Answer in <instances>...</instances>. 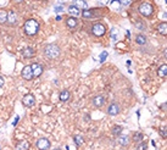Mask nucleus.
I'll list each match as a JSON object with an SVG mask.
<instances>
[{
    "label": "nucleus",
    "instance_id": "obj_1",
    "mask_svg": "<svg viewBox=\"0 0 167 150\" xmlns=\"http://www.w3.org/2000/svg\"><path fill=\"white\" fill-rule=\"evenodd\" d=\"M23 28H25V32H26L27 36H35L39 31V22L33 20V18L27 20Z\"/></svg>",
    "mask_w": 167,
    "mask_h": 150
},
{
    "label": "nucleus",
    "instance_id": "obj_2",
    "mask_svg": "<svg viewBox=\"0 0 167 150\" xmlns=\"http://www.w3.org/2000/svg\"><path fill=\"white\" fill-rule=\"evenodd\" d=\"M61 54V50L56 44H48L45 48H44V55L48 57V59H57Z\"/></svg>",
    "mask_w": 167,
    "mask_h": 150
},
{
    "label": "nucleus",
    "instance_id": "obj_3",
    "mask_svg": "<svg viewBox=\"0 0 167 150\" xmlns=\"http://www.w3.org/2000/svg\"><path fill=\"white\" fill-rule=\"evenodd\" d=\"M138 11L140 12V15L142 16H144V17H150L153 14H154V7H153V5L150 4V3H142L140 5H139V7H138Z\"/></svg>",
    "mask_w": 167,
    "mask_h": 150
},
{
    "label": "nucleus",
    "instance_id": "obj_4",
    "mask_svg": "<svg viewBox=\"0 0 167 150\" xmlns=\"http://www.w3.org/2000/svg\"><path fill=\"white\" fill-rule=\"evenodd\" d=\"M92 33L95 37H103L106 33V27L103 23H100V22L94 23L93 27H92Z\"/></svg>",
    "mask_w": 167,
    "mask_h": 150
},
{
    "label": "nucleus",
    "instance_id": "obj_5",
    "mask_svg": "<svg viewBox=\"0 0 167 150\" xmlns=\"http://www.w3.org/2000/svg\"><path fill=\"white\" fill-rule=\"evenodd\" d=\"M35 145H37V148H38L39 150H48L49 148H50L51 143H50V141H49V139H46V138H40V139H38V141H37Z\"/></svg>",
    "mask_w": 167,
    "mask_h": 150
},
{
    "label": "nucleus",
    "instance_id": "obj_6",
    "mask_svg": "<svg viewBox=\"0 0 167 150\" xmlns=\"http://www.w3.org/2000/svg\"><path fill=\"white\" fill-rule=\"evenodd\" d=\"M21 76H22L23 79H26V81H32L34 77H33V72H32L31 66H25L22 72H21Z\"/></svg>",
    "mask_w": 167,
    "mask_h": 150
},
{
    "label": "nucleus",
    "instance_id": "obj_7",
    "mask_svg": "<svg viewBox=\"0 0 167 150\" xmlns=\"http://www.w3.org/2000/svg\"><path fill=\"white\" fill-rule=\"evenodd\" d=\"M22 104L25 105V106H33L34 104H35V98H34V95L33 94H26L25 96H23V99H22Z\"/></svg>",
    "mask_w": 167,
    "mask_h": 150
},
{
    "label": "nucleus",
    "instance_id": "obj_8",
    "mask_svg": "<svg viewBox=\"0 0 167 150\" xmlns=\"http://www.w3.org/2000/svg\"><path fill=\"white\" fill-rule=\"evenodd\" d=\"M32 72H33V77H39L43 73V66L40 64H32L31 65Z\"/></svg>",
    "mask_w": 167,
    "mask_h": 150
},
{
    "label": "nucleus",
    "instance_id": "obj_9",
    "mask_svg": "<svg viewBox=\"0 0 167 150\" xmlns=\"http://www.w3.org/2000/svg\"><path fill=\"white\" fill-rule=\"evenodd\" d=\"M119 112H120V106H119V104H116V103L110 104L109 109H107V114L111 115V116H116V115H119Z\"/></svg>",
    "mask_w": 167,
    "mask_h": 150
},
{
    "label": "nucleus",
    "instance_id": "obj_10",
    "mask_svg": "<svg viewBox=\"0 0 167 150\" xmlns=\"http://www.w3.org/2000/svg\"><path fill=\"white\" fill-rule=\"evenodd\" d=\"M117 143H119L120 145H122V146H128L129 137L126 136V134H120L119 137H117Z\"/></svg>",
    "mask_w": 167,
    "mask_h": 150
},
{
    "label": "nucleus",
    "instance_id": "obj_11",
    "mask_svg": "<svg viewBox=\"0 0 167 150\" xmlns=\"http://www.w3.org/2000/svg\"><path fill=\"white\" fill-rule=\"evenodd\" d=\"M105 104V98L103 95H95L93 98V105L96 107H101Z\"/></svg>",
    "mask_w": 167,
    "mask_h": 150
},
{
    "label": "nucleus",
    "instance_id": "obj_12",
    "mask_svg": "<svg viewBox=\"0 0 167 150\" xmlns=\"http://www.w3.org/2000/svg\"><path fill=\"white\" fill-rule=\"evenodd\" d=\"M34 54H35V51H34V49H33L32 46H26V48L22 50V55H23V57H27V59L33 57Z\"/></svg>",
    "mask_w": 167,
    "mask_h": 150
},
{
    "label": "nucleus",
    "instance_id": "obj_13",
    "mask_svg": "<svg viewBox=\"0 0 167 150\" xmlns=\"http://www.w3.org/2000/svg\"><path fill=\"white\" fill-rule=\"evenodd\" d=\"M68 14H70L72 17H78L81 15V10L74 5H71L70 7H68Z\"/></svg>",
    "mask_w": 167,
    "mask_h": 150
},
{
    "label": "nucleus",
    "instance_id": "obj_14",
    "mask_svg": "<svg viewBox=\"0 0 167 150\" xmlns=\"http://www.w3.org/2000/svg\"><path fill=\"white\" fill-rule=\"evenodd\" d=\"M66 25H67L68 28H72L73 29V28H76L78 26V21H77L76 17H68L66 20Z\"/></svg>",
    "mask_w": 167,
    "mask_h": 150
},
{
    "label": "nucleus",
    "instance_id": "obj_15",
    "mask_svg": "<svg viewBox=\"0 0 167 150\" xmlns=\"http://www.w3.org/2000/svg\"><path fill=\"white\" fill-rule=\"evenodd\" d=\"M156 29H158V32L161 36H167V22H161L158 27H156Z\"/></svg>",
    "mask_w": 167,
    "mask_h": 150
},
{
    "label": "nucleus",
    "instance_id": "obj_16",
    "mask_svg": "<svg viewBox=\"0 0 167 150\" xmlns=\"http://www.w3.org/2000/svg\"><path fill=\"white\" fill-rule=\"evenodd\" d=\"M73 5L77 6L78 9H83V10H88V4L85 0H73Z\"/></svg>",
    "mask_w": 167,
    "mask_h": 150
},
{
    "label": "nucleus",
    "instance_id": "obj_17",
    "mask_svg": "<svg viewBox=\"0 0 167 150\" xmlns=\"http://www.w3.org/2000/svg\"><path fill=\"white\" fill-rule=\"evenodd\" d=\"M7 21H9L10 25H15L17 22V15H16V12H14V11L7 12Z\"/></svg>",
    "mask_w": 167,
    "mask_h": 150
},
{
    "label": "nucleus",
    "instance_id": "obj_18",
    "mask_svg": "<svg viewBox=\"0 0 167 150\" xmlns=\"http://www.w3.org/2000/svg\"><path fill=\"white\" fill-rule=\"evenodd\" d=\"M158 76L161 77V78L167 77V65H166V64H165V65H161V66L159 67V70H158Z\"/></svg>",
    "mask_w": 167,
    "mask_h": 150
},
{
    "label": "nucleus",
    "instance_id": "obj_19",
    "mask_svg": "<svg viewBox=\"0 0 167 150\" xmlns=\"http://www.w3.org/2000/svg\"><path fill=\"white\" fill-rule=\"evenodd\" d=\"M70 98H71V94H70V92L68 91H62L61 93H60V95H59V99L61 100V101H67V100H70Z\"/></svg>",
    "mask_w": 167,
    "mask_h": 150
},
{
    "label": "nucleus",
    "instance_id": "obj_20",
    "mask_svg": "<svg viewBox=\"0 0 167 150\" xmlns=\"http://www.w3.org/2000/svg\"><path fill=\"white\" fill-rule=\"evenodd\" d=\"M16 150H29V143L23 141V142H20L16 145Z\"/></svg>",
    "mask_w": 167,
    "mask_h": 150
},
{
    "label": "nucleus",
    "instance_id": "obj_21",
    "mask_svg": "<svg viewBox=\"0 0 167 150\" xmlns=\"http://www.w3.org/2000/svg\"><path fill=\"white\" fill-rule=\"evenodd\" d=\"M135 42L139 45H144V44H146V37L144 34H138L135 38Z\"/></svg>",
    "mask_w": 167,
    "mask_h": 150
},
{
    "label": "nucleus",
    "instance_id": "obj_22",
    "mask_svg": "<svg viewBox=\"0 0 167 150\" xmlns=\"http://www.w3.org/2000/svg\"><path fill=\"white\" fill-rule=\"evenodd\" d=\"M7 21V12L5 10H0V23H5Z\"/></svg>",
    "mask_w": 167,
    "mask_h": 150
},
{
    "label": "nucleus",
    "instance_id": "obj_23",
    "mask_svg": "<svg viewBox=\"0 0 167 150\" xmlns=\"http://www.w3.org/2000/svg\"><path fill=\"white\" fill-rule=\"evenodd\" d=\"M82 16L84 18H94V12L90 11V10H83V12H82Z\"/></svg>",
    "mask_w": 167,
    "mask_h": 150
},
{
    "label": "nucleus",
    "instance_id": "obj_24",
    "mask_svg": "<svg viewBox=\"0 0 167 150\" xmlns=\"http://www.w3.org/2000/svg\"><path fill=\"white\" fill-rule=\"evenodd\" d=\"M73 141H74V143H76L78 146L82 145V144L84 143L83 137H82V136H80V134H78V136H74V137H73Z\"/></svg>",
    "mask_w": 167,
    "mask_h": 150
},
{
    "label": "nucleus",
    "instance_id": "obj_25",
    "mask_svg": "<svg viewBox=\"0 0 167 150\" xmlns=\"http://www.w3.org/2000/svg\"><path fill=\"white\" fill-rule=\"evenodd\" d=\"M159 133H160V136H161L162 138H166V139H167V126H162V127H160Z\"/></svg>",
    "mask_w": 167,
    "mask_h": 150
},
{
    "label": "nucleus",
    "instance_id": "obj_26",
    "mask_svg": "<svg viewBox=\"0 0 167 150\" xmlns=\"http://www.w3.org/2000/svg\"><path fill=\"white\" fill-rule=\"evenodd\" d=\"M121 132H122V127H121V126H115V127L112 128V134H114V136H120Z\"/></svg>",
    "mask_w": 167,
    "mask_h": 150
},
{
    "label": "nucleus",
    "instance_id": "obj_27",
    "mask_svg": "<svg viewBox=\"0 0 167 150\" xmlns=\"http://www.w3.org/2000/svg\"><path fill=\"white\" fill-rule=\"evenodd\" d=\"M143 134L140 133V132H137V133H134V136H133V141L134 142H142L143 141Z\"/></svg>",
    "mask_w": 167,
    "mask_h": 150
},
{
    "label": "nucleus",
    "instance_id": "obj_28",
    "mask_svg": "<svg viewBox=\"0 0 167 150\" xmlns=\"http://www.w3.org/2000/svg\"><path fill=\"white\" fill-rule=\"evenodd\" d=\"M137 150H148V144L144 143V142H140L137 146Z\"/></svg>",
    "mask_w": 167,
    "mask_h": 150
},
{
    "label": "nucleus",
    "instance_id": "obj_29",
    "mask_svg": "<svg viewBox=\"0 0 167 150\" xmlns=\"http://www.w3.org/2000/svg\"><path fill=\"white\" fill-rule=\"evenodd\" d=\"M117 36H119V31H117L116 28H112L111 29V37L114 38V41H116V39H117Z\"/></svg>",
    "mask_w": 167,
    "mask_h": 150
},
{
    "label": "nucleus",
    "instance_id": "obj_30",
    "mask_svg": "<svg viewBox=\"0 0 167 150\" xmlns=\"http://www.w3.org/2000/svg\"><path fill=\"white\" fill-rule=\"evenodd\" d=\"M135 26H137V28H138V29H140V31H143V29L145 28L144 23H143V22H139V21H138V22L135 23Z\"/></svg>",
    "mask_w": 167,
    "mask_h": 150
},
{
    "label": "nucleus",
    "instance_id": "obj_31",
    "mask_svg": "<svg viewBox=\"0 0 167 150\" xmlns=\"http://www.w3.org/2000/svg\"><path fill=\"white\" fill-rule=\"evenodd\" d=\"M96 1L99 3L100 5H107V4H109L110 0H96Z\"/></svg>",
    "mask_w": 167,
    "mask_h": 150
},
{
    "label": "nucleus",
    "instance_id": "obj_32",
    "mask_svg": "<svg viewBox=\"0 0 167 150\" xmlns=\"http://www.w3.org/2000/svg\"><path fill=\"white\" fill-rule=\"evenodd\" d=\"M107 56V53L106 51H104V53H101V55H100V61L103 62L104 61V60H105V57Z\"/></svg>",
    "mask_w": 167,
    "mask_h": 150
},
{
    "label": "nucleus",
    "instance_id": "obj_33",
    "mask_svg": "<svg viewBox=\"0 0 167 150\" xmlns=\"http://www.w3.org/2000/svg\"><path fill=\"white\" fill-rule=\"evenodd\" d=\"M121 3L123 4V5H131V3H132V0H121Z\"/></svg>",
    "mask_w": 167,
    "mask_h": 150
},
{
    "label": "nucleus",
    "instance_id": "obj_34",
    "mask_svg": "<svg viewBox=\"0 0 167 150\" xmlns=\"http://www.w3.org/2000/svg\"><path fill=\"white\" fill-rule=\"evenodd\" d=\"M55 11H56V12L62 11V6H56V7H55Z\"/></svg>",
    "mask_w": 167,
    "mask_h": 150
},
{
    "label": "nucleus",
    "instance_id": "obj_35",
    "mask_svg": "<svg viewBox=\"0 0 167 150\" xmlns=\"http://www.w3.org/2000/svg\"><path fill=\"white\" fill-rule=\"evenodd\" d=\"M4 86V78L1 77V76H0V88H1Z\"/></svg>",
    "mask_w": 167,
    "mask_h": 150
},
{
    "label": "nucleus",
    "instance_id": "obj_36",
    "mask_svg": "<svg viewBox=\"0 0 167 150\" xmlns=\"http://www.w3.org/2000/svg\"><path fill=\"white\" fill-rule=\"evenodd\" d=\"M6 3H7V0H0V5H1V6H4Z\"/></svg>",
    "mask_w": 167,
    "mask_h": 150
},
{
    "label": "nucleus",
    "instance_id": "obj_37",
    "mask_svg": "<svg viewBox=\"0 0 167 150\" xmlns=\"http://www.w3.org/2000/svg\"><path fill=\"white\" fill-rule=\"evenodd\" d=\"M163 56H165V57L167 59V48L165 49V51H163Z\"/></svg>",
    "mask_w": 167,
    "mask_h": 150
},
{
    "label": "nucleus",
    "instance_id": "obj_38",
    "mask_svg": "<svg viewBox=\"0 0 167 150\" xmlns=\"http://www.w3.org/2000/svg\"><path fill=\"white\" fill-rule=\"evenodd\" d=\"M17 121H18V117H16V120H15V122H14V126H16V123H17Z\"/></svg>",
    "mask_w": 167,
    "mask_h": 150
},
{
    "label": "nucleus",
    "instance_id": "obj_39",
    "mask_svg": "<svg viewBox=\"0 0 167 150\" xmlns=\"http://www.w3.org/2000/svg\"><path fill=\"white\" fill-rule=\"evenodd\" d=\"M14 1H16V3H22L23 0H14Z\"/></svg>",
    "mask_w": 167,
    "mask_h": 150
},
{
    "label": "nucleus",
    "instance_id": "obj_40",
    "mask_svg": "<svg viewBox=\"0 0 167 150\" xmlns=\"http://www.w3.org/2000/svg\"><path fill=\"white\" fill-rule=\"evenodd\" d=\"M53 150H61V149H59V148H56V149H53Z\"/></svg>",
    "mask_w": 167,
    "mask_h": 150
}]
</instances>
